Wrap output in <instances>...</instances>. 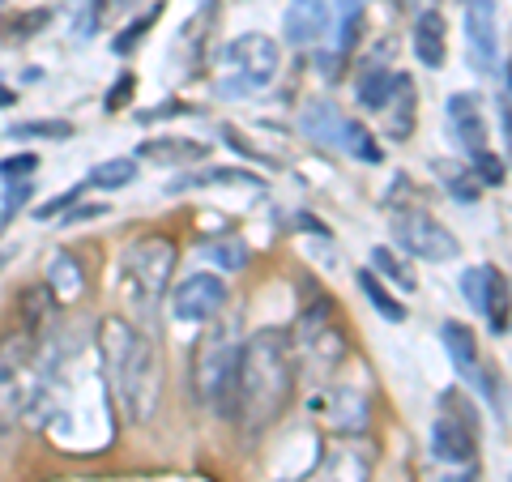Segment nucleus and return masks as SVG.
I'll return each instance as SVG.
<instances>
[{
	"label": "nucleus",
	"mask_w": 512,
	"mask_h": 482,
	"mask_svg": "<svg viewBox=\"0 0 512 482\" xmlns=\"http://www.w3.org/2000/svg\"><path fill=\"white\" fill-rule=\"evenodd\" d=\"M295 397V350L282 329H261L239 346V384H235V423L248 440L265 436Z\"/></svg>",
	"instance_id": "1"
},
{
	"label": "nucleus",
	"mask_w": 512,
	"mask_h": 482,
	"mask_svg": "<svg viewBox=\"0 0 512 482\" xmlns=\"http://www.w3.org/2000/svg\"><path fill=\"white\" fill-rule=\"evenodd\" d=\"M99 359L124 419L133 427H146L163 406V359L150 346V337L133 320L111 312L99 320Z\"/></svg>",
	"instance_id": "2"
},
{
	"label": "nucleus",
	"mask_w": 512,
	"mask_h": 482,
	"mask_svg": "<svg viewBox=\"0 0 512 482\" xmlns=\"http://www.w3.org/2000/svg\"><path fill=\"white\" fill-rule=\"evenodd\" d=\"M235 384H239V342L231 329H210L192 350V393L210 414L235 423Z\"/></svg>",
	"instance_id": "3"
},
{
	"label": "nucleus",
	"mask_w": 512,
	"mask_h": 482,
	"mask_svg": "<svg viewBox=\"0 0 512 482\" xmlns=\"http://www.w3.org/2000/svg\"><path fill=\"white\" fill-rule=\"evenodd\" d=\"M175 261H180L175 239H167V235H137L133 244L120 252V265H116L124 299L137 303V308H154V303L171 291Z\"/></svg>",
	"instance_id": "4"
},
{
	"label": "nucleus",
	"mask_w": 512,
	"mask_h": 482,
	"mask_svg": "<svg viewBox=\"0 0 512 482\" xmlns=\"http://www.w3.org/2000/svg\"><path fill=\"white\" fill-rule=\"evenodd\" d=\"M282 69V47L252 30V35H235L222 47V77H218V94H256L265 86H274V77Z\"/></svg>",
	"instance_id": "5"
},
{
	"label": "nucleus",
	"mask_w": 512,
	"mask_h": 482,
	"mask_svg": "<svg viewBox=\"0 0 512 482\" xmlns=\"http://www.w3.org/2000/svg\"><path fill=\"white\" fill-rule=\"evenodd\" d=\"M35 355H39V337L26 329H18L9 342H0V436H9L30 410V397H35L39 384Z\"/></svg>",
	"instance_id": "6"
},
{
	"label": "nucleus",
	"mask_w": 512,
	"mask_h": 482,
	"mask_svg": "<svg viewBox=\"0 0 512 482\" xmlns=\"http://www.w3.org/2000/svg\"><path fill=\"white\" fill-rule=\"evenodd\" d=\"M389 222H393V244L402 252H410L414 261L444 265V261H453V256H457L453 231H448L436 214L419 210V205H397Z\"/></svg>",
	"instance_id": "7"
},
{
	"label": "nucleus",
	"mask_w": 512,
	"mask_h": 482,
	"mask_svg": "<svg viewBox=\"0 0 512 482\" xmlns=\"http://www.w3.org/2000/svg\"><path fill=\"white\" fill-rule=\"evenodd\" d=\"M291 350L303 359V367L316 376H329L333 367H338L346 359V333L338 329V320H333V308L329 303H316V308L303 312L299 329L291 337Z\"/></svg>",
	"instance_id": "8"
},
{
	"label": "nucleus",
	"mask_w": 512,
	"mask_h": 482,
	"mask_svg": "<svg viewBox=\"0 0 512 482\" xmlns=\"http://www.w3.org/2000/svg\"><path fill=\"white\" fill-rule=\"evenodd\" d=\"M474 406L461 397V406H453V397L444 393V410L431 423V457L444 465H474L478 457V423H474Z\"/></svg>",
	"instance_id": "9"
},
{
	"label": "nucleus",
	"mask_w": 512,
	"mask_h": 482,
	"mask_svg": "<svg viewBox=\"0 0 512 482\" xmlns=\"http://www.w3.org/2000/svg\"><path fill=\"white\" fill-rule=\"evenodd\" d=\"M227 282L218 273L201 269V273H188L171 286V316L184 320V325H210V320L227 308Z\"/></svg>",
	"instance_id": "10"
},
{
	"label": "nucleus",
	"mask_w": 512,
	"mask_h": 482,
	"mask_svg": "<svg viewBox=\"0 0 512 482\" xmlns=\"http://www.w3.org/2000/svg\"><path fill=\"white\" fill-rule=\"evenodd\" d=\"M440 337H444V350H448V359H453L457 376L466 380L470 389H478L483 397H491V401H495V380L487 376V363H483V355H478L474 333H470L466 325H461V320H444Z\"/></svg>",
	"instance_id": "11"
},
{
	"label": "nucleus",
	"mask_w": 512,
	"mask_h": 482,
	"mask_svg": "<svg viewBox=\"0 0 512 482\" xmlns=\"http://www.w3.org/2000/svg\"><path fill=\"white\" fill-rule=\"evenodd\" d=\"M312 419L342 436H359L367 427V401L355 389H325L312 397Z\"/></svg>",
	"instance_id": "12"
},
{
	"label": "nucleus",
	"mask_w": 512,
	"mask_h": 482,
	"mask_svg": "<svg viewBox=\"0 0 512 482\" xmlns=\"http://www.w3.org/2000/svg\"><path fill=\"white\" fill-rule=\"evenodd\" d=\"M372 465H376L372 448L359 444V440H346L338 448H329L303 482H372Z\"/></svg>",
	"instance_id": "13"
},
{
	"label": "nucleus",
	"mask_w": 512,
	"mask_h": 482,
	"mask_svg": "<svg viewBox=\"0 0 512 482\" xmlns=\"http://www.w3.org/2000/svg\"><path fill=\"white\" fill-rule=\"evenodd\" d=\"M448 124H453V133L461 141V150L466 154H483L487 141H491V128H487V111H483V99L470 90H457L453 99H448Z\"/></svg>",
	"instance_id": "14"
},
{
	"label": "nucleus",
	"mask_w": 512,
	"mask_h": 482,
	"mask_svg": "<svg viewBox=\"0 0 512 482\" xmlns=\"http://www.w3.org/2000/svg\"><path fill=\"white\" fill-rule=\"evenodd\" d=\"M329 22H333L329 0H291L286 13H282V35L291 47H308V43H316L320 35H325Z\"/></svg>",
	"instance_id": "15"
},
{
	"label": "nucleus",
	"mask_w": 512,
	"mask_h": 482,
	"mask_svg": "<svg viewBox=\"0 0 512 482\" xmlns=\"http://www.w3.org/2000/svg\"><path fill=\"white\" fill-rule=\"evenodd\" d=\"M384 111V133L393 141H410L414 137V120H419V86H414L410 73H393V90Z\"/></svg>",
	"instance_id": "16"
},
{
	"label": "nucleus",
	"mask_w": 512,
	"mask_h": 482,
	"mask_svg": "<svg viewBox=\"0 0 512 482\" xmlns=\"http://www.w3.org/2000/svg\"><path fill=\"white\" fill-rule=\"evenodd\" d=\"M466 43L478 73L495 64V0H466Z\"/></svg>",
	"instance_id": "17"
},
{
	"label": "nucleus",
	"mask_w": 512,
	"mask_h": 482,
	"mask_svg": "<svg viewBox=\"0 0 512 482\" xmlns=\"http://www.w3.org/2000/svg\"><path fill=\"white\" fill-rule=\"evenodd\" d=\"M299 128H303V137H312V141H316V146L342 150V146H346V128H350V120H346L333 103L316 99V103H308V107L299 111Z\"/></svg>",
	"instance_id": "18"
},
{
	"label": "nucleus",
	"mask_w": 512,
	"mask_h": 482,
	"mask_svg": "<svg viewBox=\"0 0 512 482\" xmlns=\"http://www.w3.org/2000/svg\"><path fill=\"white\" fill-rule=\"evenodd\" d=\"M414 56H419L423 69H444L448 60V26L440 9H423L419 22H414Z\"/></svg>",
	"instance_id": "19"
},
{
	"label": "nucleus",
	"mask_w": 512,
	"mask_h": 482,
	"mask_svg": "<svg viewBox=\"0 0 512 482\" xmlns=\"http://www.w3.org/2000/svg\"><path fill=\"white\" fill-rule=\"evenodd\" d=\"M210 154L205 141H188V137H146L137 146V158L146 163H158V167H188V163H201Z\"/></svg>",
	"instance_id": "20"
},
{
	"label": "nucleus",
	"mask_w": 512,
	"mask_h": 482,
	"mask_svg": "<svg viewBox=\"0 0 512 482\" xmlns=\"http://www.w3.org/2000/svg\"><path fill=\"white\" fill-rule=\"evenodd\" d=\"M47 286H52L56 299H77L86 291V273H82V261L69 252V248H56L47 256Z\"/></svg>",
	"instance_id": "21"
},
{
	"label": "nucleus",
	"mask_w": 512,
	"mask_h": 482,
	"mask_svg": "<svg viewBox=\"0 0 512 482\" xmlns=\"http://www.w3.org/2000/svg\"><path fill=\"white\" fill-rule=\"evenodd\" d=\"M5 137L9 141H69L77 137V124L60 116H39V120H18Z\"/></svg>",
	"instance_id": "22"
},
{
	"label": "nucleus",
	"mask_w": 512,
	"mask_h": 482,
	"mask_svg": "<svg viewBox=\"0 0 512 482\" xmlns=\"http://www.w3.org/2000/svg\"><path fill=\"white\" fill-rule=\"evenodd\" d=\"M389 90H393V73L384 69V64H367V69L359 73L355 82V99L363 111H380L384 103H389Z\"/></svg>",
	"instance_id": "23"
},
{
	"label": "nucleus",
	"mask_w": 512,
	"mask_h": 482,
	"mask_svg": "<svg viewBox=\"0 0 512 482\" xmlns=\"http://www.w3.org/2000/svg\"><path fill=\"white\" fill-rule=\"evenodd\" d=\"M231 188V184H261L256 171H239V167H210V171H197V175H180L171 184V192H192V188Z\"/></svg>",
	"instance_id": "24"
},
{
	"label": "nucleus",
	"mask_w": 512,
	"mask_h": 482,
	"mask_svg": "<svg viewBox=\"0 0 512 482\" xmlns=\"http://www.w3.org/2000/svg\"><path fill=\"white\" fill-rule=\"evenodd\" d=\"M483 320L491 333H504L512 325V286L500 269L491 273V291H487V303H483Z\"/></svg>",
	"instance_id": "25"
},
{
	"label": "nucleus",
	"mask_w": 512,
	"mask_h": 482,
	"mask_svg": "<svg viewBox=\"0 0 512 482\" xmlns=\"http://www.w3.org/2000/svg\"><path fill=\"white\" fill-rule=\"evenodd\" d=\"M56 312V295H52V286H30V291H22V329L26 333H35L43 337V325L52 320Z\"/></svg>",
	"instance_id": "26"
},
{
	"label": "nucleus",
	"mask_w": 512,
	"mask_h": 482,
	"mask_svg": "<svg viewBox=\"0 0 512 482\" xmlns=\"http://www.w3.org/2000/svg\"><path fill=\"white\" fill-rule=\"evenodd\" d=\"M372 273L384 278V282H393V286H402V291H414V286H419V278H414L406 256H397L393 248H384V244L372 248Z\"/></svg>",
	"instance_id": "27"
},
{
	"label": "nucleus",
	"mask_w": 512,
	"mask_h": 482,
	"mask_svg": "<svg viewBox=\"0 0 512 482\" xmlns=\"http://www.w3.org/2000/svg\"><path fill=\"white\" fill-rule=\"evenodd\" d=\"M355 282H359V291L367 295V303H372V308H376L384 320H393V325H402V320H406V308L393 299V291H384V282L376 278L372 269H359V273H355Z\"/></svg>",
	"instance_id": "28"
},
{
	"label": "nucleus",
	"mask_w": 512,
	"mask_h": 482,
	"mask_svg": "<svg viewBox=\"0 0 512 482\" xmlns=\"http://www.w3.org/2000/svg\"><path fill=\"white\" fill-rule=\"evenodd\" d=\"M431 167H436V175H440V184L448 188V192H453V197L457 201H478V188H483V184H478V175L470 171V167H461V163H448V158H436V163H431Z\"/></svg>",
	"instance_id": "29"
},
{
	"label": "nucleus",
	"mask_w": 512,
	"mask_h": 482,
	"mask_svg": "<svg viewBox=\"0 0 512 482\" xmlns=\"http://www.w3.org/2000/svg\"><path fill=\"white\" fill-rule=\"evenodd\" d=\"M137 158H107V163H99L90 175H86V184L90 188H128L137 180Z\"/></svg>",
	"instance_id": "30"
},
{
	"label": "nucleus",
	"mask_w": 512,
	"mask_h": 482,
	"mask_svg": "<svg viewBox=\"0 0 512 482\" xmlns=\"http://www.w3.org/2000/svg\"><path fill=\"white\" fill-rule=\"evenodd\" d=\"M64 13H69V30H73V39H90L94 30H99L103 0H64Z\"/></svg>",
	"instance_id": "31"
},
{
	"label": "nucleus",
	"mask_w": 512,
	"mask_h": 482,
	"mask_svg": "<svg viewBox=\"0 0 512 482\" xmlns=\"http://www.w3.org/2000/svg\"><path fill=\"white\" fill-rule=\"evenodd\" d=\"M205 252H210V261L222 265V273H235L248 265V248L239 235H227V239H214V244H205Z\"/></svg>",
	"instance_id": "32"
},
{
	"label": "nucleus",
	"mask_w": 512,
	"mask_h": 482,
	"mask_svg": "<svg viewBox=\"0 0 512 482\" xmlns=\"http://www.w3.org/2000/svg\"><path fill=\"white\" fill-rule=\"evenodd\" d=\"M342 154L359 158V163H380V146L372 141V133H367L363 124H355V120H350V128H346V146H342Z\"/></svg>",
	"instance_id": "33"
},
{
	"label": "nucleus",
	"mask_w": 512,
	"mask_h": 482,
	"mask_svg": "<svg viewBox=\"0 0 512 482\" xmlns=\"http://www.w3.org/2000/svg\"><path fill=\"white\" fill-rule=\"evenodd\" d=\"M39 171V154H9L0 158V184H26Z\"/></svg>",
	"instance_id": "34"
},
{
	"label": "nucleus",
	"mask_w": 512,
	"mask_h": 482,
	"mask_svg": "<svg viewBox=\"0 0 512 482\" xmlns=\"http://www.w3.org/2000/svg\"><path fill=\"white\" fill-rule=\"evenodd\" d=\"M154 18H158V9H154V13H146V18H137L133 26H124L120 35L111 39V52H116V56H128V52H133V47H137L141 39H146V30L154 26Z\"/></svg>",
	"instance_id": "35"
},
{
	"label": "nucleus",
	"mask_w": 512,
	"mask_h": 482,
	"mask_svg": "<svg viewBox=\"0 0 512 482\" xmlns=\"http://www.w3.org/2000/svg\"><path fill=\"white\" fill-rule=\"evenodd\" d=\"M470 158H474V175H478V184H495V188H500V184L508 180L504 158H495L491 150H483V154H470Z\"/></svg>",
	"instance_id": "36"
},
{
	"label": "nucleus",
	"mask_w": 512,
	"mask_h": 482,
	"mask_svg": "<svg viewBox=\"0 0 512 482\" xmlns=\"http://www.w3.org/2000/svg\"><path fill=\"white\" fill-rule=\"evenodd\" d=\"M363 5H367V0H338V13H342V47H355Z\"/></svg>",
	"instance_id": "37"
},
{
	"label": "nucleus",
	"mask_w": 512,
	"mask_h": 482,
	"mask_svg": "<svg viewBox=\"0 0 512 482\" xmlns=\"http://www.w3.org/2000/svg\"><path fill=\"white\" fill-rule=\"evenodd\" d=\"M86 188H90V184H73V188H64L60 197H52L47 205H39V210H35V218H39V222H47V218H60V214H69V205H73L77 197H86Z\"/></svg>",
	"instance_id": "38"
},
{
	"label": "nucleus",
	"mask_w": 512,
	"mask_h": 482,
	"mask_svg": "<svg viewBox=\"0 0 512 482\" xmlns=\"http://www.w3.org/2000/svg\"><path fill=\"white\" fill-rule=\"evenodd\" d=\"M192 111H197V107H192V103H180V99H167L163 107H150V111H141V124H154V120H175V116H192Z\"/></svg>",
	"instance_id": "39"
},
{
	"label": "nucleus",
	"mask_w": 512,
	"mask_h": 482,
	"mask_svg": "<svg viewBox=\"0 0 512 482\" xmlns=\"http://www.w3.org/2000/svg\"><path fill=\"white\" fill-rule=\"evenodd\" d=\"M133 86H137V82H133V73H124L120 82L107 90V103H103V107H107V111H120V107L128 103V94H133Z\"/></svg>",
	"instance_id": "40"
},
{
	"label": "nucleus",
	"mask_w": 512,
	"mask_h": 482,
	"mask_svg": "<svg viewBox=\"0 0 512 482\" xmlns=\"http://www.w3.org/2000/svg\"><path fill=\"white\" fill-rule=\"evenodd\" d=\"M47 18H52V13H47V9H35V13H22V18L18 22H13V35H18V39H30V35H35V30L47 22Z\"/></svg>",
	"instance_id": "41"
},
{
	"label": "nucleus",
	"mask_w": 512,
	"mask_h": 482,
	"mask_svg": "<svg viewBox=\"0 0 512 482\" xmlns=\"http://www.w3.org/2000/svg\"><path fill=\"white\" fill-rule=\"evenodd\" d=\"M495 116H500V133H504V150H508V163H512V103L504 99H495Z\"/></svg>",
	"instance_id": "42"
},
{
	"label": "nucleus",
	"mask_w": 512,
	"mask_h": 482,
	"mask_svg": "<svg viewBox=\"0 0 512 482\" xmlns=\"http://www.w3.org/2000/svg\"><path fill=\"white\" fill-rule=\"evenodd\" d=\"M107 214V205L103 201H90L86 210H69V214H60L64 222H90V218H103Z\"/></svg>",
	"instance_id": "43"
},
{
	"label": "nucleus",
	"mask_w": 512,
	"mask_h": 482,
	"mask_svg": "<svg viewBox=\"0 0 512 482\" xmlns=\"http://www.w3.org/2000/svg\"><path fill=\"white\" fill-rule=\"evenodd\" d=\"M440 482H483V478H478L474 465H457V470H453V474H444Z\"/></svg>",
	"instance_id": "44"
},
{
	"label": "nucleus",
	"mask_w": 512,
	"mask_h": 482,
	"mask_svg": "<svg viewBox=\"0 0 512 482\" xmlns=\"http://www.w3.org/2000/svg\"><path fill=\"white\" fill-rule=\"evenodd\" d=\"M13 103H18V90H9V86H0V111H5V107H13Z\"/></svg>",
	"instance_id": "45"
},
{
	"label": "nucleus",
	"mask_w": 512,
	"mask_h": 482,
	"mask_svg": "<svg viewBox=\"0 0 512 482\" xmlns=\"http://www.w3.org/2000/svg\"><path fill=\"white\" fill-rule=\"evenodd\" d=\"M504 99L512 103V64H508V86H504Z\"/></svg>",
	"instance_id": "46"
},
{
	"label": "nucleus",
	"mask_w": 512,
	"mask_h": 482,
	"mask_svg": "<svg viewBox=\"0 0 512 482\" xmlns=\"http://www.w3.org/2000/svg\"><path fill=\"white\" fill-rule=\"evenodd\" d=\"M5 9H9V0H0V18H5Z\"/></svg>",
	"instance_id": "47"
},
{
	"label": "nucleus",
	"mask_w": 512,
	"mask_h": 482,
	"mask_svg": "<svg viewBox=\"0 0 512 482\" xmlns=\"http://www.w3.org/2000/svg\"><path fill=\"white\" fill-rule=\"evenodd\" d=\"M5 261H9V256H5V252H0V265H5Z\"/></svg>",
	"instance_id": "48"
}]
</instances>
